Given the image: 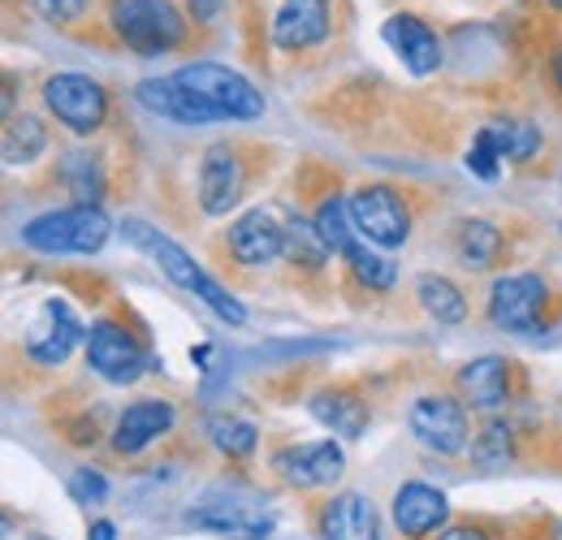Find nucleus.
Instances as JSON below:
<instances>
[{
    "mask_svg": "<svg viewBox=\"0 0 562 540\" xmlns=\"http://www.w3.org/2000/svg\"><path fill=\"white\" fill-rule=\"evenodd\" d=\"M151 363L156 359H151L143 334H131L113 316H104V320L91 325V334H87V368L100 381H109V385H135Z\"/></svg>",
    "mask_w": 562,
    "mask_h": 540,
    "instance_id": "1a4fd4ad",
    "label": "nucleus"
},
{
    "mask_svg": "<svg viewBox=\"0 0 562 540\" xmlns=\"http://www.w3.org/2000/svg\"><path fill=\"white\" fill-rule=\"evenodd\" d=\"M407 428L420 441L424 450L432 454H463L472 441L468 428V403L454 394H420L416 403L407 406Z\"/></svg>",
    "mask_w": 562,
    "mask_h": 540,
    "instance_id": "9b49d317",
    "label": "nucleus"
},
{
    "mask_svg": "<svg viewBox=\"0 0 562 540\" xmlns=\"http://www.w3.org/2000/svg\"><path fill=\"white\" fill-rule=\"evenodd\" d=\"M173 82L212 104L221 113V122H260L269 109L265 91H256L251 78H243L229 66H216V61H191V66L173 69Z\"/></svg>",
    "mask_w": 562,
    "mask_h": 540,
    "instance_id": "6e6552de",
    "label": "nucleus"
},
{
    "mask_svg": "<svg viewBox=\"0 0 562 540\" xmlns=\"http://www.w3.org/2000/svg\"><path fill=\"white\" fill-rule=\"evenodd\" d=\"M229 4H238V0H191V9H187V13L195 18V26H204V31H209V26H216V18H221Z\"/></svg>",
    "mask_w": 562,
    "mask_h": 540,
    "instance_id": "f704fd0d",
    "label": "nucleus"
},
{
    "mask_svg": "<svg viewBox=\"0 0 562 540\" xmlns=\"http://www.w3.org/2000/svg\"><path fill=\"white\" fill-rule=\"evenodd\" d=\"M510 459H515V428L506 419H485L481 432L472 437V463L485 472H497Z\"/></svg>",
    "mask_w": 562,
    "mask_h": 540,
    "instance_id": "c756f323",
    "label": "nucleus"
},
{
    "mask_svg": "<svg viewBox=\"0 0 562 540\" xmlns=\"http://www.w3.org/2000/svg\"><path fill=\"white\" fill-rule=\"evenodd\" d=\"M481 135L490 138V147L497 151L502 165H528L546 147L541 131L532 122H519V117H493L490 126H481Z\"/></svg>",
    "mask_w": 562,
    "mask_h": 540,
    "instance_id": "a878e982",
    "label": "nucleus"
},
{
    "mask_svg": "<svg viewBox=\"0 0 562 540\" xmlns=\"http://www.w3.org/2000/svg\"><path fill=\"white\" fill-rule=\"evenodd\" d=\"M225 256L234 260V269L247 272L281 265V256H285V221L273 207H247L225 229Z\"/></svg>",
    "mask_w": 562,
    "mask_h": 540,
    "instance_id": "f8f14e48",
    "label": "nucleus"
},
{
    "mask_svg": "<svg viewBox=\"0 0 562 540\" xmlns=\"http://www.w3.org/2000/svg\"><path fill=\"white\" fill-rule=\"evenodd\" d=\"M238 540H265V537H238Z\"/></svg>",
    "mask_w": 562,
    "mask_h": 540,
    "instance_id": "ea45409f",
    "label": "nucleus"
},
{
    "mask_svg": "<svg viewBox=\"0 0 562 540\" xmlns=\"http://www.w3.org/2000/svg\"><path fill=\"white\" fill-rule=\"evenodd\" d=\"M416 299H420V307L437 325H463L468 312H472L463 285L450 281L446 272H420V277H416Z\"/></svg>",
    "mask_w": 562,
    "mask_h": 540,
    "instance_id": "bb28decb",
    "label": "nucleus"
},
{
    "mask_svg": "<svg viewBox=\"0 0 562 540\" xmlns=\"http://www.w3.org/2000/svg\"><path fill=\"white\" fill-rule=\"evenodd\" d=\"M546 82L562 100V40H550V48H546Z\"/></svg>",
    "mask_w": 562,
    "mask_h": 540,
    "instance_id": "c9c22d12",
    "label": "nucleus"
},
{
    "mask_svg": "<svg viewBox=\"0 0 562 540\" xmlns=\"http://www.w3.org/2000/svg\"><path fill=\"white\" fill-rule=\"evenodd\" d=\"M273 472H281V480L294 488H325L342 480L347 459L334 441H307V446H285L273 459Z\"/></svg>",
    "mask_w": 562,
    "mask_h": 540,
    "instance_id": "a211bd4d",
    "label": "nucleus"
},
{
    "mask_svg": "<svg viewBox=\"0 0 562 540\" xmlns=\"http://www.w3.org/2000/svg\"><path fill=\"white\" fill-rule=\"evenodd\" d=\"M450 251L468 272H493L510 260V238L490 216H463L450 229Z\"/></svg>",
    "mask_w": 562,
    "mask_h": 540,
    "instance_id": "dca6fc26",
    "label": "nucleus"
},
{
    "mask_svg": "<svg viewBox=\"0 0 562 540\" xmlns=\"http://www.w3.org/2000/svg\"><path fill=\"white\" fill-rule=\"evenodd\" d=\"M31 540H48V537H31Z\"/></svg>",
    "mask_w": 562,
    "mask_h": 540,
    "instance_id": "a19ab883",
    "label": "nucleus"
},
{
    "mask_svg": "<svg viewBox=\"0 0 562 540\" xmlns=\"http://www.w3.org/2000/svg\"><path fill=\"white\" fill-rule=\"evenodd\" d=\"M204 428H209L212 446H216L225 459H247V454H256V446H260V428H256L251 419H243V415H229V410L209 415Z\"/></svg>",
    "mask_w": 562,
    "mask_h": 540,
    "instance_id": "c85d7f7f",
    "label": "nucleus"
},
{
    "mask_svg": "<svg viewBox=\"0 0 562 540\" xmlns=\"http://www.w3.org/2000/svg\"><path fill=\"white\" fill-rule=\"evenodd\" d=\"M342 18H347V0H281L273 26H269V40L278 53L299 61V57L334 44L338 26H347Z\"/></svg>",
    "mask_w": 562,
    "mask_h": 540,
    "instance_id": "0eeeda50",
    "label": "nucleus"
},
{
    "mask_svg": "<svg viewBox=\"0 0 562 540\" xmlns=\"http://www.w3.org/2000/svg\"><path fill=\"white\" fill-rule=\"evenodd\" d=\"M82 338H87V329H82V320H78L70 303L66 299H44L40 312L31 316V325H26L22 355L40 368H61Z\"/></svg>",
    "mask_w": 562,
    "mask_h": 540,
    "instance_id": "ddd939ff",
    "label": "nucleus"
},
{
    "mask_svg": "<svg viewBox=\"0 0 562 540\" xmlns=\"http://www.w3.org/2000/svg\"><path fill=\"white\" fill-rule=\"evenodd\" d=\"M446 515H450L446 493H437L432 484L412 480V484H403V488L394 493V528L407 540L432 537V532L446 524Z\"/></svg>",
    "mask_w": 562,
    "mask_h": 540,
    "instance_id": "412c9836",
    "label": "nucleus"
},
{
    "mask_svg": "<svg viewBox=\"0 0 562 540\" xmlns=\"http://www.w3.org/2000/svg\"><path fill=\"white\" fill-rule=\"evenodd\" d=\"M269 169V151L243 143V138H216L200 151L195 165V200L204 216H229L247 200L256 173Z\"/></svg>",
    "mask_w": 562,
    "mask_h": 540,
    "instance_id": "f03ea898",
    "label": "nucleus"
},
{
    "mask_svg": "<svg viewBox=\"0 0 562 540\" xmlns=\"http://www.w3.org/2000/svg\"><path fill=\"white\" fill-rule=\"evenodd\" d=\"M321 537L325 540H381L376 506L363 493H338L321 510Z\"/></svg>",
    "mask_w": 562,
    "mask_h": 540,
    "instance_id": "4be33fe9",
    "label": "nucleus"
},
{
    "mask_svg": "<svg viewBox=\"0 0 562 540\" xmlns=\"http://www.w3.org/2000/svg\"><path fill=\"white\" fill-rule=\"evenodd\" d=\"M122 238L135 247V251H143L147 260H156V269L165 272L178 290H200V281L209 277V272L195 265V256L187 251V247H178L169 234H160L156 225H147V221H139V216H126L122 221Z\"/></svg>",
    "mask_w": 562,
    "mask_h": 540,
    "instance_id": "2eb2a0df",
    "label": "nucleus"
},
{
    "mask_svg": "<svg viewBox=\"0 0 562 540\" xmlns=\"http://www.w3.org/2000/svg\"><path fill=\"white\" fill-rule=\"evenodd\" d=\"M113 537H117L113 524H95V528H91V540H113Z\"/></svg>",
    "mask_w": 562,
    "mask_h": 540,
    "instance_id": "4c0bfd02",
    "label": "nucleus"
},
{
    "mask_svg": "<svg viewBox=\"0 0 562 540\" xmlns=\"http://www.w3.org/2000/svg\"><path fill=\"white\" fill-rule=\"evenodd\" d=\"M437 540H490V537L476 532V528H450V532H441Z\"/></svg>",
    "mask_w": 562,
    "mask_h": 540,
    "instance_id": "e433bc0d",
    "label": "nucleus"
},
{
    "mask_svg": "<svg viewBox=\"0 0 562 540\" xmlns=\"http://www.w3.org/2000/svg\"><path fill=\"white\" fill-rule=\"evenodd\" d=\"M44 4V13L57 22V26H70L74 31V22H82L91 9H95V0H40Z\"/></svg>",
    "mask_w": 562,
    "mask_h": 540,
    "instance_id": "72a5a7b5",
    "label": "nucleus"
},
{
    "mask_svg": "<svg viewBox=\"0 0 562 540\" xmlns=\"http://www.w3.org/2000/svg\"><path fill=\"white\" fill-rule=\"evenodd\" d=\"M485 312L497 329L519 334V338H537L554 325V316L562 312V294L554 290V281L546 272H502L490 285Z\"/></svg>",
    "mask_w": 562,
    "mask_h": 540,
    "instance_id": "7ed1b4c3",
    "label": "nucleus"
},
{
    "mask_svg": "<svg viewBox=\"0 0 562 540\" xmlns=\"http://www.w3.org/2000/svg\"><path fill=\"white\" fill-rule=\"evenodd\" d=\"M57 178H61V187L74 195V203H100L104 195H109V169H104V156L91 151V147L66 151Z\"/></svg>",
    "mask_w": 562,
    "mask_h": 540,
    "instance_id": "393cba45",
    "label": "nucleus"
},
{
    "mask_svg": "<svg viewBox=\"0 0 562 540\" xmlns=\"http://www.w3.org/2000/svg\"><path fill=\"white\" fill-rule=\"evenodd\" d=\"M40 100H44V109L57 117V126H66V131L78 138L100 135V131L109 126V113H113L109 87L95 82L91 74H78V69L44 74Z\"/></svg>",
    "mask_w": 562,
    "mask_h": 540,
    "instance_id": "39448f33",
    "label": "nucleus"
},
{
    "mask_svg": "<svg viewBox=\"0 0 562 540\" xmlns=\"http://www.w3.org/2000/svg\"><path fill=\"white\" fill-rule=\"evenodd\" d=\"M0 147H4V165H35L44 151H48V126L35 117V113H13L9 122H4V138H0Z\"/></svg>",
    "mask_w": 562,
    "mask_h": 540,
    "instance_id": "cd10ccee",
    "label": "nucleus"
},
{
    "mask_svg": "<svg viewBox=\"0 0 562 540\" xmlns=\"http://www.w3.org/2000/svg\"><path fill=\"white\" fill-rule=\"evenodd\" d=\"M463 165H468V173H476L481 182H497V178H502V160H497V151H493L490 138L481 135V131L472 135V147H468V160H463Z\"/></svg>",
    "mask_w": 562,
    "mask_h": 540,
    "instance_id": "2f4dec72",
    "label": "nucleus"
},
{
    "mask_svg": "<svg viewBox=\"0 0 562 540\" xmlns=\"http://www.w3.org/2000/svg\"><path fill=\"white\" fill-rule=\"evenodd\" d=\"M347 207H351L359 238L372 247H385V251L403 247L416 229V203L394 182H359L347 195Z\"/></svg>",
    "mask_w": 562,
    "mask_h": 540,
    "instance_id": "423d86ee",
    "label": "nucleus"
},
{
    "mask_svg": "<svg viewBox=\"0 0 562 540\" xmlns=\"http://www.w3.org/2000/svg\"><path fill=\"white\" fill-rule=\"evenodd\" d=\"M113 234V221L100 203L53 207L22 225V247L40 256H95Z\"/></svg>",
    "mask_w": 562,
    "mask_h": 540,
    "instance_id": "20e7f679",
    "label": "nucleus"
},
{
    "mask_svg": "<svg viewBox=\"0 0 562 540\" xmlns=\"http://www.w3.org/2000/svg\"><path fill=\"white\" fill-rule=\"evenodd\" d=\"M381 40H385V48L403 61V69H407L412 78H432V74H441V69H446V57H450L446 35H441L428 18L412 13V9L390 13V18L381 22Z\"/></svg>",
    "mask_w": 562,
    "mask_h": 540,
    "instance_id": "9d476101",
    "label": "nucleus"
},
{
    "mask_svg": "<svg viewBox=\"0 0 562 540\" xmlns=\"http://www.w3.org/2000/svg\"><path fill=\"white\" fill-rule=\"evenodd\" d=\"M546 4H550V9H554V13H562V0H546Z\"/></svg>",
    "mask_w": 562,
    "mask_h": 540,
    "instance_id": "58836bf2",
    "label": "nucleus"
},
{
    "mask_svg": "<svg viewBox=\"0 0 562 540\" xmlns=\"http://www.w3.org/2000/svg\"><path fill=\"white\" fill-rule=\"evenodd\" d=\"M524 381L519 363L506 359V355H481V359H468L459 372H454V394L476 410H497L515 398V385Z\"/></svg>",
    "mask_w": 562,
    "mask_h": 540,
    "instance_id": "4468645a",
    "label": "nucleus"
},
{
    "mask_svg": "<svg viewBox=\"0 0 562 540\" xmlns=\"http://www.w3.org/2000/svg\"><path fill=\"white\" fill-rule=\"evenodd\" d=\"M173 419H178V410H173V403H165V398H139V403H131L117 415L113 450H117L122 459L143 454L151 441H160V437L173 428Z\"/></svg>",
    "mask_w": 562,
    "mask_h": 540,
    "instance_id": "aec40b11",
    "label": "nucleus"
},
{
    "mask_svg": "<svg viewBox=\"0 0 562 540\" xmlns=\"http://www.w3.org/2000/svg\"><path fill=\"white\" fill-rule=\"evenodd\" d=\"M342 272H347V281H351V290H359V294H390L394 281H398L394 260L381 256V251H376L372 243H363V238H355L351 247L342 251Z\"/></svg>",
    "mask_w": 562,
    "mask_h": 540,
    "instance_id": "b1692460",
    "label": "nucleus"
},
{
    "mask_svg": "<svg viewBox=\"0 0 562 540\" xmlns=\"http://www.w3.org/2000/svg\"><path fill=\"white\" fill-rule=\"evenodd\" d=\"M195 299H204V303H209V307L221 316V320H225V325H247V307H243V303H238V299H234V294H229V290H225L216 277H204V281H200Z\"/></svg>",
    "mask_w": 562,
    "mask_h": 540,
    "instance_id": "7c9ffc66",
    "label": "nucleus"
},
{
    "mask_svg": "<svg viewBox=\"0 0 562 540\" xmlns=\"http://www.w3.org/2000/svg\"><path fill=\"white\" fill-rule=\"evenodd\" d=\"M135 100L147 113H156L165 122H178V126H216L221 122V113L212 104H204L195 91L178 87L173 74L169 78H143L139 87H135Z\"/></svg>",
    "mask_w": 562,
    "mask_h": 540,
    "instance_id": "f3484780",
    "label": "nucleus"
},
{
    "mask_svg": "<svg viewBox=\"0 0 562 540\" xmlns=\"http://www.w3.org/2000/svg\"><path fill=\"white\" fill-rule=\"evenodd\" d=\"M70 497L78 506H100L104 497H109V480L104 472H95V468H78L70 475Z\"/></svg>",
    "mask_w": 562,
    "mask_h": 540,
    "instance_id": "473e14b6",
    "label": "nucleus"
},
{
    "mask_svg": "<svg viewBox=\"0 0 562 540\" xmlns=\"http://www.w3.org/2000/svg\"><path fill=\"white\" fill-rule=\"evenodd\" d=\"M307 410H312L316 424H325L334 437H347V441H359L368 432V424H372V406L351 381H334V385L316 390L307 398Z\"/></svg>",
    "mask_w": 562,
    "mask_h": 540,
    "instance_id": "6ab92c4d",
    "label": "nucleus"
},
{
    "mask_svg": "<svg viewBox=\"0 0 562 540\" xmlns=\"http://www.w3.org/2000/svg\"><path fill=\"white\" fill-rule=\"evenodd\" d=\"M109 44L126 48L135 57L182 53L195 44V18L182 13L173 0H104Z\"/></svg>",
    "mask_w": 562,
    "mask_h": 540,
    "instance_id": "f257e3e1",
    "label": "nucleus"
},
{
    "mask_svg": "<svg viewBox=\"0 0 562 540\" xmlns=\"http://www.w3.org/2000/svg\"><path fill=\"white\" fill-rule=\"evenodd\" d=\"M329 260H334V247L321 238L316 221L312 216H290L285 221V256H281V265L290 272H299V281H316V277H325Z\"/></svg>",
    "mask_w": 562,
    "mask_h": 540,
    "instance_id": "5701e85b",
    "label": "nucleus"
}]
</instances>
